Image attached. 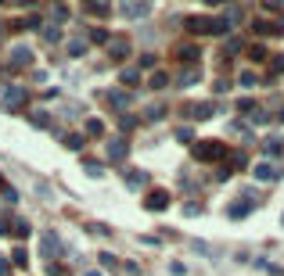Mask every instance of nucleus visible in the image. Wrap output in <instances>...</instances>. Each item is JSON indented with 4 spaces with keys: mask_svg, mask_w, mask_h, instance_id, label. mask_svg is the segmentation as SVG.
Wrapping results in <instances>:
<instances>
[{
    "mask_svg": "<svg viewBox=\"0 0 284 276\" xmlns=\"http://www.w3.org/2000/svg\"><path fill=\"white\" fill-rule=\"evenodd\" d=\"M25 86H4L0 90V108L4 111H18V108H25Z\"/></svg>",
    "mask_w": 284,
    "mask_h": 276,
    "instance_id": "nucleus-1",
    "label": "nucleus"
},
{
    "mask_svg": "<svg viewBox=\"0 0 284 276\" xmlns=\"http://www.w3.org/2000/svg\"><path fill=\"white\" fill-rule=\"evenodd\" d=\"M223 155H227V147H223L219 140H198L194 144V158L198 162H219Z\"/></svg>",
    "mask_w": 284,
    "mask_h": 276,
    "instance_id": "nucleus-2",
    "label": "nucleus"
},
{
    "mask_svg": "<svg viewBox=\"0 0 284 276\" xmlns=\"http://www.w3.org/2000/svg\"><path fill=\"white\" fill-rule=\"evenodd\" d=\"M119 14L123 18H147L151 14V0H119Z\"/></svg>",
    "mask_w": 284,
    "mask_h": 276,
    "instance_id": "nucleus-3",
    "label": "nucleus"
},
{
    "mask_svg": "<svg viewBox=\"0 0 284 276\" xmlns=\"http://www.w3.org/2000/svg\"><path fill=\"white\" fill-rule=\"evenodd\" d=\"M187 29L194 36H209V33H227L223 18H187Z\"/></svg>",
    "mask_w": 284,
    "mask_h": 276,
    "instance_id": "nucleus-4",
    "label": "nucleus"
},
{
    "mask_svg": "<svg viewBox=\"0 0 284 276\" xmlns=\"http://www.w3.org/2000/svg\"><path fill=\"white\" fill-rule=\"evenodd\" d=\"M104 47H108V57H112V61H126L130 51H133V43H130L126 36H108V43H104Z\"/></svg>",
    "mask_w": 284,
    "mask_h": 276,
    "instance_id": "nucleus-5",
    "label": "nucleus"
},
{
    "mask_svg": "<svg viewBox=\"0 0 284 276\" xmlns=\"http://www.w3.org/2000/svg\"><path fill=\"white\" fill-rule=\"evenodd\" d=\"M29 65H33V51L18 43V47L7 54V68H29Z\"/></svg>",
    "mask_w": 284,
    "mask_h": 276,
    "instance_id": "nucleus-6",
    "label": "nucleus"
},
{
    "mask_svg": "<svg viewBox=\"0 0 284 276\" xmlns=\"http://www.w3.org/2000/svg\"><path fill=\"white\" fill-rule=\"evenodd\" d=\"M252 176H256L259 183H274V179L281 176V168H277L274 162H256V168H252Z\"/></svg>",
    "mask_w": 284,
    "mask_h": 276,
    "instance_id": "nucleus-7",
    "label": "nucleus"
},
{
    "mask_svg": "<svg viewBox=\"0 0 284 276\" xmlns=\"http://www.w3.org/2000/svg\"><path fill=\"white\" fill-rule=\"evenodd\" d=\"M144 208L147 212H166L169 208V194L166 190H151V194H147V201H144Z\"/></svg>",
    "mask_w": 284,
    "mask_h": 276,
    "instance_id": "nucleus-8",
    "label": "nucleus"
},
{
    "mask_svg": "<svg viewBox=\"0 0 284 276\" xmlns=\"http://www.w3.org/2000/svg\"><path fill=\"white\" fill-rule=\"evenodd\" d=\"M252 208H256V201H248V197H241V201H234V205L227 208V219H245Z\"/></svg>",
    "mask_w": 284,
    "mask_h": 276,
    "instance_id": "nucleus-9",
    "label": "nucleus"
},
{
    "mask_svg": "<svg viewBox=\"0 0 284 276\" xmlns=\"http://www.w3.org/2000/svg\"><path fill=\"white\" fill-rule=\"evenodd\" d=\"M173 54H176V57H180V61H184V65H194V61H198V57H202V54H198V47H194V43H180V47H176Z\"/></svg>",
    "mask_w": 284,
    "mask_h": 276,
    "instance_id": "nucleus-10",
    "label": "nucleus"
},
{
    "mask_svg": "<svg viewBox=\"0 0 284 276\" xmlns=\"http://www.w3.org/2000/svg\"><path fill=\"white\" fill-rule=\"evenodd\" d=\"M126 155H130V147H126V140H112L108 144V162H126Z\"/></svg>",
    "mask_w": 284,
    "mask_h": 276,
    "instance_id": "nucleus-11",
    "label": "nucleus"
},
{
    "mask_svg": "<svg viewBox=\"0 0 284 276\" xmlns=\"http://www.w3.org/2000/svg\"><path fill=\"white\" fill-rule=\"evenodd\" d=\"M245 162H248V158H245V151H234V155H230V162H227V168H223L219 176H223V179H227V176H234L237 168H245Z\"/></svg>",
    "mask_w": 284,
    "mask_h": 276,
    "instance_id": "nucleus-12",
    "label": "nucleus"
},
{
    "mask_svg": "<svg viewBox=\"0 0 284 276\" xmlns=\"http://www.w3.org/2000/svg\"><path fill=\"white\" fill-rule=\"evenodd\" d=\"M130 94H126V90H108V104H112V108H130Z\"/></svg>",
    "mask_w": 284,
    "mask_h": 276,
    "instance_id": "nucleus-13",
    "label": "nucleus"
},
{
    "mask_svg": "<svg viewBox=\"0 0 284 276\" xmlns=\"http://www.w3.org/2000/svg\"><path fill=\"white\" fill-rule=\"evenodd\" d=\"M86 11L97 14V18H104V14H112V4L108 0H86Z\"/></svg>",
    "mask_w": 284,
    "mask_h": 276,
    "instance_id": "nucleus-14",
    "label": "nucleus"
},
{
    "mask_svg": "<svg viewBox=\"0 0 284 276\" xmlns=\"http://www.w3.org/2000/svg\"><path fill=\"white\" fill-rule=\"evenodd\" d=\"M198 79H202V68H198V65H191V68L180 72V86H194Z\"/></svg>",
    "mask_w": 284,
    "mask_h": 276,
    "instance_id": "nucleus-15",
    "label": "nucleus"
},
{
    "mask_svg": "<svg viewBox=\"0 0 284 276\" xmlns=\"http://www.w3.org/2000/svg\"><path fill=\"white\" fill-rule=\"evenodd\" d=\"M213 111H216V104H194V108H191V118H213Z\"/></svg>",
    "mask_w": 284,
    "mask_h": 276,
    "instance_id": "nucleus-16",
    "label": "nucleus"
},
{
    "mask_svg": "<svg viewBox=\"0 0 284 276\" xmlns=\"http://www.w3.org/2000/svg\"><path fill=\"white\" fill-rule=\"evenodd\" d=\"M119 83H123V86H137V83H141V68H123Z\"/></svg>",
    "mask_w": 284,
    "mask_h": 276,
    "instance_id": "nucleus-17",
    "label": "nucleus"
},
{
    "mask_svg": "<svg viewBox=\"0 0 284 276\" xmlns=\"http://www.w3.org/2000/svg\"><path fill=\"white\" fill-rule=\"evenodd\" d=\"M58 251H62V240H58L54 233H47L43 237V255H58Z\"/></svg>",
    "mask_w": 284,
    "mask_h": 276,
    "instance_id": "nucleus-18",
    "label": "nucleus"
},
{
    "mask_svg": "<svg viewBox=\"0 0 284 276\" xmlns=\"http://www.w3.org/2000/svg\"><path fill=\"white\" fill-rule=\"evenodd\" d=\"M166 83H169V72H151V79H147L151 90H166Z\"/></svg>",
    "mask_w": 284,
    "mask_h": 276,
    "instance_id": "nucleus-19",
    "label": "nucleus"
},
{
    "mask_svg": "<svg viewBox=\"0 0 284 276\" xmlns=\"http://www.w3.org/2000/svg\"><path fill=\"white\" fill-rule=\"evenodd\" d=\"M263 151H266V155H270V158H277L281 151H284V144L277 140V136H270V140H263Z\"/></svg>",
    "mask_w": 284,
    "mask_h": 276,
    "instance_id": "nucleus-20",
    "label": "nucleus"
},
{
    "mask_svg": "<svg viewBox=\"0 0 284 276\" xmlns=\"http://www.w3.org/2000/svg\"><path fill=\"white\" fill-rule=\"evenodd\" d=\"M86 47H90L86 40H69V57H79V54H86Z\"/></svg>",
    "mask_w": 284,
    "mask_h": 276,
    "instance_id": "nucleus-21",
    "label": "nucleus"
},
{
    "mask_svg": "<svg viewBox=\"0 0 284 276\" xmlns=\"http://www.w3.org/2000/svg\"><path fill=\"white\" fill-rule=\"evenodd\" d=\"M248 122H252V126H266V122H270V115L259 111V108H252V111H248Z\"/></svg>",
    "mask_w": 284,
    "mask_h": 276,
    "instance_id": "nucleus-22",
    "label": "nucleus"
},
{
    "mask_svg": "<svg viewBox=\"0 0 284 276\" xmlns=\"http://www.w3.org/2000/svg\"><path fill=\"white\" fill-rule=\"evenodd\" d=\"M104 133V122L101 118H86V136H101Z\"/></svg>",
    "mask_w": 284,
    "mask_h": 276,
    "instance_id": "nucleus-23",
    "label": "nucleus"
},
{
    "mask_svg": "<svg viewBox=\"0 0 284 276\" xmlns=\"http://www.w3.org/2000/svg\"><path fill=\"white\" fill-rule=\"evenodd\" d=\"M51 18H54V25H62V22L69 18V7H65V4H58V7L51 11Z\"/></svg>",
    "mask_w": 284,
    "mask_h": 276,
    "instance_id": "nucleus-24",
    "label": "nucleus"
},
{
    "mask_svg": "<svg viewBox=\"0 0 284 276\" xmlns=\"http://www.w3.org/2000/svg\"><path fill=\"white\" fill-rule=\"evenodd\" d=\"M237 51H241V40H227V43H223V57H227V54H237Z\"/></svg>",
    "mask_w": 284,
    "mask_h": 276,
    "instance_id": "nucleus-25",
    "label": "nucleus"
},
{
    "mask_svg": "<svg viewBox=\"0 0 284 276\" xmlns=\"http://www.w3.org/2000/svg\"><path fill=\"white\" fill-rule=\"evenodd\" d=\"M29 258H25V248H14V255H11V266H25Z\"/></svg>",
    "mask_w": 284,
    "mask_h": 276,
    "instance_id": "nucleus-26",
    "label": "nucleus"
},
{
    "mask_svg": "<svg viewBox=\"0 0 284 276\" xmlns=\"http://www.w3.org/2000/svg\"><path fill=\"white\" fill-rule=\"evenodd\" d=\"M237 83H241V86H252V83H256V72H252V68L241 72V75H237Z\"/></svg>",
    "mask_w": 284,
    "mask_h": 276,
    "instance_id": "nucleus-27",
    "label": "nucleus"
},
{
    "mask_svg": "<svg viewBox=\"0 0 284 276\" xmlns=\"http://www.w3.org/2000/svg\"><path fill=\"white\" fill-rule=\"evenodd\" d=\"M166 115V104H151V108H147V118H162Z\"/></svg>",
    "mask_w": 284,
    "mask_h": 276,
    "instance_id": "nucleus-28",
    "label": "nucleus"
},
{
    "mask_svg": "<svg viewBox=\"0 0 284 276\" xmlns=\"http://www.w3.org/2000/svg\"><path fill=\"white\" fill-rule=\"evenodd\" d=\"M29 122H33V126H47V111H33Z\"/></svg>",
    "mask_w": 284,
    "mask_h": 276,
    "instance_id": "nucleus-29",
    "label": "nucleus"
},
{
    "mask_svg": "<svg viewBox=\"0 0 284 276\" xmlns=\"http://www.w3.org/2000/svg\"><path fill=\"white\" fill-rule=\"evenodd\" d=\"M65 147H72V151H79V147H83V136H65Z\"/></svg>",
    "mask_w": 284,
    "mask_h": 276,
    "instance_id": "nucleus-30",
    "label": "nucleus"
},
{
    "mask_svg": "<svg viewBox=\"0 0 284 276\" xmlns=\"http://www.w3.org/2000/svg\"><path fill=\"white\" fill-rule=\"evenodd\" d=\"M83 168H86V172H90V176H101V172H104V168H101V162H86Z\"/></svg>",
    "mask_w": 284,
    "mask_h": 276,
    "instance_id": "nucleus-31",
    "label": "nucleus"
},
{
    "mask_svg": "<svg viewBox=\"0 0 284 276\" xmlns=\"http://www.w3.org/2000/svg\"><path fill=\"white\" fill-rule=\"evenodd\" d=\"M126 183H130V187H144V183H147V176H144V172H141V176H137V172H133V176H130Z\"/></svg>",
    "mask_w": 284,
    "mask_h": 276,
    "instance_id": "nucleus-32",
    "label": "nucleus"
},
{
    "mask_svg": "<svg viewBox=\"0 0 284 276\" xmlns=\"http://www.w3.org/2000/svg\"><path fill=\"white\" fill-rule=\"evenodd\" d=\"M248 57H252V61H263L266 51H263V47H248Z\"/></svg>",
    "mask_w": 284,
    "mask_h": 276,
    "instance_id": "nucleus-33",
    "label": "nucleus"
},
{
    "mask_svg": "<svg viewBox=\"0 0 284 276\" xmlns=\"http://www.w3.org/2000/svg\"><path fill=\"white\" fill-rule=\"evenodd\" d=\"M101 266H104V269H112V266H115V255H112V251H104V255H101Z\"/></svg>",
    "mask_w": 284,
    "mask_h": 276,
    "instance_id": "nucleus-34",
    "label": "nucleus"
},
{
    "mask_svg": "<svg viewBox=\"0 0 284 276\" xmlns=\"http://www.w3.org/2000/svg\"><path fill=\"white\" fill-rule=\"evenodd\" d=\"M90 40H94V43H108V33H101V29H94V33H90Z\"/></svg>",
    "mask_w": 284,
    "mask_h": 276,
    "instance_id": "nucleus-35",
    "label": "nucleus"
},
{
    "mask_svg": "<svg viewBox=\"0 0 284 276\" xmlns=\"http://www.w3.org/2000/svg\"><path fill=\"white\" fill-rule=\"evenodd\" d=\"M43 36H47V43H58V40H62V33H58V29H47Z\"/></svg>",
    "mask_w": 284,
    "mask_h": 276,
    "instance_id": "nucleus-36",
    "label": "nucleus"
},
{
    "mask_svg": "<svg viewBox=\"0 0 284 276\" xmlns=\"http://www.w3.org/2000/svg\"><path fill=\"white\" fill-rule=\"evenodd\" d=\"M11 273V262H7V258H0V276H7Z\"/></svg>",
    "mask_w": 284,
    "mask_h": 276,
    "instance_id": "nucleus-37",
    "label": "nucleus"
},
{
    "mask_svg": "<svg viewBox=\"0 0 284 276\" xmlns=\"http://www.w3.org/2000/svg\"><path fill=\"white\" fill-rule=\"evenodd\" d=\"M266 7H284V0H266Z\"/></svg>",
    "mask_w": 284,
    "mask_h": 276,
    "instance_id": "nucleus-38",
    "label": "nucleus"
},
{
    "mask_svg": "<svg viewBox=\"0 0 284 276\" xmlns=\"http://www.w3.org/2000/svg\"><path fill=\"white\" fill-rule=\"evenodd\" d=\"M11 4H33V0H11Z\"/></svg>",
    "mask_w": 284,
    "mask_h": 276,
    "instance_id": "nucleus-39",
    "label": "nucleus"
},
{
    "mask_svg": "<svg viewBox=\"0 0 284 276\" xmlns=\"http://www.w3.org/2000/svg\"><path fill=\"white\" fill-rule=\"evenodd\" d=\"M86 276H101V273H97V269H90V273H86Z\"/></svg>",
    "mask_w": 284,
    "mask_h": 276,
    "instance_id": "nucleus-40",
    "label": "nucleus"
},
{
    "mask_svg": "<svg viewBox=\"0 0 284 276\" xmlns=\"http://www.w3.org/2000/svg\"><path fill=\"white\" fill-rule=\"evenodd\" d=\"M205 4H216V0H205Z\"/></svg>",
    "mask_w": 284,
    "mask_h": 276,
    "instance_id": "nucleus-41",
    "label": "nucleus"
},
{
    "mask_svg": "<svg viewBox=\"0 0 284 276\" xmlns=\"http://www.w3.org/2000/svg\"><path fill=\"white\" fill-rule=\"evenodd\" d=\"M281 226H284V216H281Z\"/></svg>",
    "mask_w": 284,
    "mask_h": 276,
    "instance_id": "nucleus-42",
    "label": "nucleus"
}]
</instances>
